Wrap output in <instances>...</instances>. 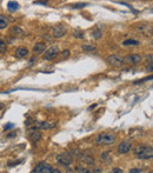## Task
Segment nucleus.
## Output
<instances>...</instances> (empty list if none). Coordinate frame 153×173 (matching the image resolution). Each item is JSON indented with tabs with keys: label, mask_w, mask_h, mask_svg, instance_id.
Listing matches in <instances>:
<instances>
[{
	"label": "nucleus",
	"mask_w": 153,
	"mask_h": 173,
	"mask_svg": "<svg viewBox=\"0 0 153 173\" xmlns=\"http://www.w3.org/2000/svg\"><path fill=\"white\" fill-rule=\"evenodd\" d=\"M132 151H133V154L138 159H141V160H150L153 157L152 146H149V145H145V144H140V145L134 146L132 148Z\"/></svg>",
	"instance_id": "1"
},
{
	"label": "nucleus",
	"mask_w": 153,
	"mask_h": 173,
	"mask_svg": "<svg viewBox=\"0 0 153 173\" xmlns=\"http://www.w3.org/2000/svg\"><path fill=\"white\" fill-rule=\"evenodd\" d=\"M117 140V136L113 132H104L95 137V144L98 146H108L114 144Z\"/></svg>",
	"instance_id": "2"
},
{
	"label": "nucleus",
	"mask_w": 153,
	"mask_h": 173,
	"mask_svg": "<svg viewBox=\"0 0 153 173\" xmlns=\"http://www.w3.org/2000/svg\"><path fill=\"white\" fill-rule=\"evenodd\" d=\"M33 172L34 173H60L59 170H54L51 165H48L47 163H38L35 165V167L33 169Z\"/></svg>",
	"instance_id": "3"
},
{
	"label": "nucleus",
	"mask_w": 153,
	"mask_h": 173,
	"mask_svg": "<svg viewBox=\"0 0 153 173\" xmlns=\"http://www.w3.org/2000/svg\"><path fill=\"white\" fill-rule=\"evenodd\" d=\"M56 159H57V163L64 167H69L72 164V156L69 152H61V153L57 154Z\"/></svg>",
	"instance_id": "4"
},
{
	"label": "nucleus",
	"mask_w": 153,
	"mask_h": 173,
	"mask_svg": "<svg viewBox=\"0 0 153 173\" xmlns=\"http://www.w3.org/2000/svg\"><path fill=\"white\" fill-rule=\"evenodd\" d=\"M58 56H59V47L52 46L47 51H45V54L43 56V59L46 60V61H51V60H54Z\"/></svg>",
	"instance_id": "5"
},
{
	"label": "nucleus",
	"mask_w": 153,
	"mask_h": 173,
	"mask_svg": "<svg viewBox=\"0 0 153 173\" xmlns=\"http://www.w3.org/2000/svg\"><path fill=\"white\" fill-rule=\"evenodd\" d=\"M32 125H30L28 127L30 128H38V130H50V128H53L56 126V124H52V123H48V121H32L31 123Z\"/></svg>",
	"instance_id": "6"
},
{
	"label": "nucleus",
	"mask_w": 153,
	"mask_h": 173,
	"mask_svg": "<svg viewBox=\"0 0 153 173\" xmlns=\"http://www.w3.org/2000/svg\"><path fill=\"white\" fill-rule=\"evenodd\" d=\"M107 63L111 65V66H114V67H120L123 64H124V59L120 57V56H118V54H111V56H108L107 57Z\"/></svg>",
	"instance_id": "7"
},
{
	"label": "nucleus",
	"mask_w": 153,
	"mask_h": 173,
	"mask_svg": "<svg viewBox=\"0 0 153 173\" xmlns=\"http://www.w3.org/2000/svg\"><path fill=\"white\" fill-rule=\"evenodd\" d=\"M137 31L147 35V37H152V25L147 24V22H140L137 25Z\"/></svg>",
	"instance_id": "8"
},
{
	"label": "nucleus",
	"mask_w": 153,
	"mask_h": 173,
	"mask_svg": "<svg viewBox=\"0 0 153 173\" xmlns=\"http://www.w3.org/2000/svg\"><path fill=\"white\" fill-rule=\"evenodd\" d=\"M131 150H132V143H131V140H124V141H121L118 145V148H117V151H118L119 154H126Z\"/></svg>",
	"instance_id": "9"
},
{
	"label": "nucleus",
	"mask_w": 153,
	"mask_h": 173,
	"mask_svg": "<svg viewBox=\"0 0 153 173\" xmlns=\"http://www.w3.org/2000/svg\"><path fill=\"white\" fill-rule=\"evenodd\" d=\"M79 160L80 161H82L84 164H86L87 166H94V164H95V159H94V157L91 154V153H87V152H81V154H80V157H79Z\"/></svg>",
	"instance_id": "10"
},
{
	"label": "nucleus",
	"mask_w": 153,
	"mask_h": 173,
	"mask_svg": "<svg viewBox=\"0 0 153 173\" xmlns=\"http://www.w3.org/2000/svg\"><path fill=\"white\" fill-rule=\"evenodd\" d=\"M67 30L64 25H57L52 28V35L54 38H63L64 35H66Z\"/></svg>",
	"instance_id": "11"
},
{
	"label": "nucleus",
	"mask_w": 153,
	"mask_h": 173,
	"mask_svg": "<svg viewBox=\"0 0 153 173\" xmlns=\"http://www.w3.org/2000/svg\"><path fill=\"white\" fill-rule=\"evenodd\" d=\"M41 138H43V134H41V132L38 128H30V131H28V139L32 143H38L39 140H41Z\"/></svg>",
	"instance_id": "12"
},
{
	"label": "nucleus",
	"mask_w": 153,
	"mask_h": 173,
	"mask_svg": "<svg viewBox=\"0 0 153 173\" xmlns=\"http://www.w3.org/2000/svg\"><path fill=\"white\" fill-rule=\"evenodd\" d=\"M141 59H143V57L140 54H130V56H127L126 61L132 65H136V64H139L141 61Z\"/></svg>",
	"instance_id": "13"
},
{
	"label": "nucleus",
	"mask_w": 153,
	"mask_h": 173,
	"mask_svg": "<svg viewBox=\"0 0 153 173\" xmlns=\"http://www.w3.org/2000/svg\"><path fill=\"white\" fill-rule=\"evenodd\" d=\"M28 56V50L26 48V47H18L17 48V51H15V57L17 58H19V59H22V58H25V57H27Z\"/></svg>",
	"instance_id": "14"
},
{
	"label": "nucleus",
	"mask_w": 153,
	"mask_h": 173,
	"mask_svg": "<svg viewBox=\"0 0 153 173\" xmlns=\"http://www.w3.org/2000/svg\"><path fill=\"white\" fill-rule=\"evenodd\" d=\"M45 48H46V44L45 43H38L33 47V53L34 54H40V53H43L45 51Z\"/></svg>",
	"instance_id": "15"
},
{
	"label": "nucleus",
	"mask_w": 153,
	"mask_h": 173,
	"mask_svg": "<svg viewBox=\"0 0 153 173\" xmlns=\"http://www.w3.org/2000/svg\"><path fill=\"white\" fill-rule=\"evenodd\" d=\"M100 161L105 163V164H110L112 161V157L110 154V152H104L100 154Z\"/></svg>",
	"instance_id": "16"
},
{
	"label": "nucleus",
	"mask_w": 153,
	"mask_h": 173,
	"mask_svg": "<svg viewBox=\"0 0 153 173\" xmlns=\"http://www.w3.org/2000/svg\"><path fill=\"white\" fill-rule=\"evenodd\" d=\"M8 26V19L6 15L0 14V30H4Z\"/></svg>",
	"instance_id": "17"
},
{
	"label": "nucleus",
	"mask_w": 153,
	"mask_h": 173,
	"mask_svg": "<svg viewBox=\"0 0 153 173\" xmlns=\"http://www.w3.org/2000/svg\"><path fill=\"white\" fill-rule=\"evenodd\" d=\"M11 33H12V34H15V37H21V35H24V31H22L20 27H18V26H13V27L11 28Z\"/></svg>",
	"instance_id": "18"
},
{
	"label": "nucleus",
	"mask_w": 153,
	"mask_h": 173,
	"mask_svg": "<svg viewBox=\"0 0 153 173\" xmlns=\"http://www.w3.org/2000/svg\"><path fill=\"white\" fill-rule=\"evenodd\" d=\"M7 8H8L9 12H15L19 8V4L17 1H9L8 5H7Z\"/></svg>",
	"instance_id": "19"
},
{
	"label": "nucleus",
	"mask_w": 153,
	"mask_h": 173,
	"mask_svg": "<svg viewBox=\"0 0 153 173\" xmlns=\"http://www.w3.org/2000/svg\"><path fill=\"white\" fill-rule=\"evenodd\" d=\"M124 46H138L139 45V41L137 40H133V39H128V40H125L123 43Z\"/></svg>",
	"instance_id": "20"
},
{
	"label": "nucleus",
	"mask_w": 153,
	"mask_h": 173,
	"mask_svg": "<svg viewBox=\"0 0 153 173\" xmlns=\"http://www.w3.org/2000/svg\"><path fill=\"white\" fill-rule=\"evenodd\" d=\"M81 48H82V51H85V52H94V51H95V47L92 46V45H82Z\"/></svg>",
	"instance_id": "21"
},
{
	"label": "nucleus",
	"mask_w": 153,
	"mask_h": 173,
	"mask_svg": "<svg viewBox=\"0 0 153 173\" xmlns=\"http://www.w3.org/2000/svg\"><path fill=\"white\" fill-rule=\"evenodd\" d=\"M92 35H93V38H94V39H97V40H98V39H100V38L102 37V32H101L100 30H94V31H93V33H92Z\"/></svg>",
	"instance_id": "22"
},
{
	"label": "nucleus",
	"mask_w": 153,
	"mask_h": 173,
	"mask_svg": "<svg viewBox=\"0 0 153 173\" xmlns=\"http://www.w3.org/2000/svg\"><path fill=\"white\" fill-rule=\"evenodd\" d=\"M6 50H7V44L5 43V40H2V39L0 38V52H1V53H5Z\"/></svg>",
	"instance_id": "23"
},
{
	"label": "nucleus",
	"mask_w": 153,
	"mask_h": 173,
	"mask_svg": "<svg viewBox=\"0 0 153 173\" xmlns=\"http://www.w3.org/2000/svg\"><path fill=\"white\" fill-rule=\"evenodd\" d=\"M70 54H71L70 50H65V51H63V52H61V60H66V59H69V58H70Z\"/></svg>",
	"instance_id": "24"
},
{
	"label": "nucleus",
	"mask_w": 153,
	"mask_h": 173,
	"mask_svg": "<svg viewBox=\"0 0 153 173\" xmlns=\"http://www.w3.org/2000/svg\"><path fill=\"white\" fill-rule=\"evenodd\" d=\"M73 35L78 38V39H84L85 38V34H84V32L82 31H74L73 32Z\"/></svg>",
	"instance_id": "25"
},
{
	"label": "nucleus",
	"mask_w": 153,
	"mask_h": 173,
	"mask_svg": "<svg viewBox=\"0 0 153 173\" xmlns=\"http://www.w3.org/2000/svg\"><path fill=\"white\" fill-rule=\"evenodd\" d=\"M85 6H87V4H85V2H79V4H73V5H72V8L79 9V8H82V7H85Z\"/></svg>",
	"instance_id": "26"
},
{
	"label": "nucleus",
	"mask_w": 153,
	"mask_h": 173,
	"mask_svg": "<svg viewBox=\"0 0 153 173\" xmlns=\"http://www.w3.org/2000/svg\"><path fill=\"white\" fill-rule=\"evenodd\" d=\"M74 171H76V172H82V173H89L91 172L89 170H87V169H85V167H82V166H76Z\"/></svg>",
	"instance_id": "27"
},
{
	"label": "nucleus",
	"mask_w": 153,
	"mask_h": 173,
	"mask_svg": "<svg viewBox=\"0 0 153 173\" xmlns=\"http://www.w3.org/2000/svg\"><path fill=\"white\" fill-rule=\"evenodd\" d=\"M72 154L76 157V158H78L79 159V157H80V154H81V152L79 151V150H74V151H72Z\"/></svg>",
	"instance_id": "28"
},
{
	"label": "nucleus",
	"mask_w": 153,
	"mask_h": 173,
	"mask_svg": "<svg viewBox=\"0 0 153 173\" xmlns=\"http://www.w3.org/2000/svg\"><path fill=\"white\" fill-rule=\"evenodd\" d=\"M149 79H152V77H147V78L141 79V80H139V81H134V85H137V84H141V83H144V81H147Z\"/></svg>",
	"instance_id": "29"
},
{
	"label": "nucleus",
	"mask_w": 153,
	"mask_h": 173,
	"mask_svg": "<svg viewBox=\"0 0 153 173\" xmlns=\"http://www.w3.org/2000/svg\"><path fill=\"white\" fill-rule=\"evenodd\" d=\"M146 70H147L149 72H152V71H153V67H152V61H150V63H147V66H146Z\"/></svg>",
	"instance_id": "30"
},
{
	"label": "nucleus",
	"mask_w": 153,
	"mask_h": 173,
	"mask_svg": "<svg viewBox=\"0 0 153 173\" xmlns=\"http://www.w3.org/2000/svg\"><path fill=\"white\" fill-rule=\"evenodd\" d=\"M112 172L113 173H121L123 172V170H121V169H119V167H114V169L112 170Z\"/></svg>",
	"instance_id": "31"
},
{
	"label": "nucleus",
	"mask_w": 153,
	"mask_h": 173,
	"mask_svg": "<svg viewBox=\"0 0 153 173\" xmlns=\"http://www.w3.org/2000/svg\"><path fill=\"white\" fill-rule=\"evenodd\" d=\"M141 172V170H139V169H131L130 170V173H140Z\"/></svg>",
	"instance_id": "32"
},
{
	"label": "nucleus",
	"mask_w": 153,
	"mask_h": 173,
	"mask_svg": "<svg viewBox=\"0 0 153 173\" xmlns=\"http://www.w3.org/2000/svg\"><path fill=\"white\" fill-rule=\"evenodd\" d=\"M35 60H37V58H35V57H33V58H32V59H31V60H30V63H28V66H30V67H31V66H32V65H33V63H34V61H35Z\"/></svg>",
	"instance_id": "33"
},
{
	"label": "nucleus",
	"mask_w": 153,
	"mask_h": 173,
	"mask_svg": "<svg viewBox=\"0 0 153 173\" xmlns=\"http://www.w3.org/2000/svg\"><path fill=\"white\" fill-rule=\"evenodd\" d=\"M92 172H102V170L100 167H94V170H92Z\"/></svg>",
	"instance_id": "34"
},
{
	"label": "nucleus",
	"mask_w": 153,
	"mask_h": 173,
	"mask_svg": "<svg viewBox=\"0 0 153 173\" xmlns=\"http://www.w3.org/2000/svg\"><path fill=\"white\" fill-rule=\"evenodd\" d=\"M34 4H47V0H43V1H34Z\"/></svg>",
	"instance_id": "35"
},
{
	"label": "nucleus",
	"mask_w": 153,
	"mask_h": 173,
	"mask_svg": "<svg viewBox=\"0 0 153 173\" xmlns=\"http://www.w3.org/2000/svg\"><path fill=\"white\" fill-rule=\"evenodd\" d=\"M11 127H13V124H8V125H6V126H5V130H9Z\"/></svg>",
	"instance_id": "36"
},
{
	"label": "nucleus",
	"mask_w": 153,
	"mask_h": 173,
	"mask_svg": "<svg viewBox=\"0 0 153 173\" xmlns=\"http://www.w3.org/2000/svg\"><path fill=\"white\" fill-rule=\"evenodd\" d=\"M15 134H17V132H13V133H9V134H8L7 137H8V138H12V137H14Z\"/></svg>",
	"instance_id": "37"
}]
</instances>
